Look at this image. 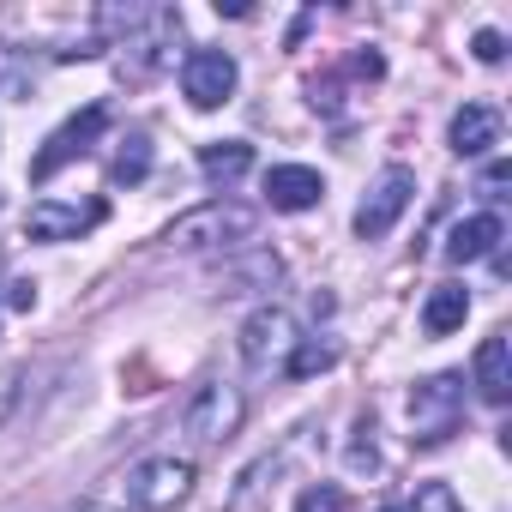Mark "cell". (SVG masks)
<instances>
[{"label":"cell","mask_w":512,"mask_h":512,"mask_svg":"<svg viewBox=\"0 0 512 512\" xmlns=\"http://www.w3.org/2000/svg\"><path fill=\"white\" fill-rule=\"evenodd\" d=\"M199 169H205L211 187H235V181L253 169V145H241V139H217V145L199 151Z\"/></svg>","instance_id":"cell-14"},{"label":"cell","mask_w":512,"mask_h":512,"mask_svg":"<svg viewBox=\"0 0 512 512\" xmlns=\"http://www.w3.org/2000/svg\"><path fill=\"white\" fill-rule=\"evenodd\" d=\"M109 175H115V187H139V181L151 175V139H145V133H127Z\"/></svg>","instance_id":"cell-16"},{"label":"cell","mask_w":512,"mask_h":512,"mask_svg":"<svg viewBox=\"0 0 512 512\" xmlns=\"http://www.w3.org/2000/svg\"><path fill=\"white\" fill-rule=\"evenodd\" d=\"M350 464H356V470H374V464H380V458H374V422H362V428H356V446H350Z\"/></svg>","instance_id":"cell-21"},{"label":"cell","mask_w":512,"mask_h":512,"mask_svg":"<svg viewBox=\"0 0 512 512\" xmlns=\"http://www.w3.org/2000/svg\"><path fill=\"white\" fill-rule=\"evenodd\" d=\"M296 344H302V338H296V320H290V308H260V314H253V320L241 326V362H247L253 374L284 368Z\"/></svg>","instance_id":"cell-5"},{"label":"cell","mask_w":512,"mask_h":512,"mask_svg":"<svg viewBox=\"0 0 512 512\" xmlns=\"http://www.w3.org/2000/svg\"><path fill=\"white\" fill-rule=\"evenodd\" d=\"M235 55H223V49H193L187 55V67H181V91H187V103L193 109H217V103H229L235 97Z\"/></svg>","instance_id":"cell-8"},{"label":"cell","mask_w":512,"mask_h":512,"mask_svg":"<svg viewBox=\"0 0 512 512\" xmlns=\"http://www.w3.org/2000/svg\"><path fill=\"white\" fill-rule=\"evenodd\" d=\"M476 392L488 404H506L512 398V344H506V332L482 338V350H476Z\"/></svg>","instance_id":"cell-12"},{"label":"cell","mask_w":512,"mask_h":512,"mask_svg":"<svg viewBox=\"0 0 512 512\" xmlns=\"http://www.w3.org/2000/svg\"><path fill=\"white\" fill-rule=\"evenodd\" d=\"M7 302H13L19 314H31V308H37V284H31V278H13V290H7Z\"/></svg>","instance_id":"cell-23"},{"label":"cell","mask_w":512,"mask_h":512,"mask_svg":"<svg viewBox=\"0 0 512 512\" xmlns=\"http://www.w3.org/2000/svg\"><path fill=\"white\" fill-rule=\"evenodd\" d=\"M253 235V211L241 205H205V211H187L169 223V247L181 253H205V247H229V241H247Z\"/></svg>","instance_id":"cell-3"},{"label":"cell","mask_w":512,"mask_h":512,"mask_svg":"<svg viewBox=\"0 0 512 512\" xmlns=\"http://www.w3.org/2000/svg\"><path fill=\"white\" fill-rule=\"evenodd\" d=\"M187 434L199 440V446H217V440H229L235 428H241V392L229 386V380H205L199 392H193V404H187Z\"/></svg>","instance_id":"cell-7"},{"label":"cell","mask_w":512,"mask_h":512,"mask_svg":"<svg viewBox=\"0 0 512 512\" xmlns=\"http://www.w3.org/2000/svg\"><path fill=\"white\" fill-rule=\"evenodd\" d=\"M97 223H103V205H55V199H37L31 217H25V235L31 241H79Z\"/></svg>","instance_id":"cell-9"},{"label":"cell","mask_w":512,"mask_h":512,"mask_svg":"<svg viewBox=\"0 0 512 512\" xmlns=\"http://www.w3.org/2000/svg\"><path fill=\"white\" fill-rule=\"evenodd\" d=\"M266 199H272V211H314L326 199V181L308 163H278L266 175Z\"/></svg>","instance_id":"cell-10"},{"label":"cell","mask_w":512,"mask_h":512,"mask_svg":"<svg viewBox=\"0 0 512 512\" xmlns=\"http://www.w3.org/2000/svg\"><path fill=\"white\" fill-rule=\"evenodd\" d=\"M494 241H506V223H500L494 211H476V217L452 223V235H446V260H452V266H470V260H482V253H494Z\"/></svg>","instance_id":"cell-11"},{"label":"cell","mask_w":512,"mask_h":512,"mask_svg":"<svg viewBox=\"0 0 512 512\" xmlns=\"http://www.w3.org/2000/svg\"><path fill=\"white\" fill-rule=\"evenodd\" d=\"M85 512H109V506H85Z\"/></svg>","instance_id":"cell-25"},{"label":"cell","mask_w":512,"mask_h":512,"mask_svg":"<svg viewBox=\"0 0 512 512\" xmlns=\"http://www.w3.org/2000/svg\"><path fill=\"white\" fill-rule=\"evenodd\" d=\"M470 55H476L482 67H500V61H506V37H500V31H476V37H470Z\"/></svg>","instance_id":"cell-20"},{"label":"cell","mask_w":512,"mask_h":512,"mask_svg":"<svg viewBox=\"0 0 512 512\" xmlns=\"http://www.w3.org/2000/svg\"><path fill=\"white\" fill-rule=\"evenodd\" d=\"M488 145H500V115L488 103H464L452 115V151L458 157H482Z\"/></svg>","instance_id":"cell-13"},{"label":"cell","mask_w":512,"mask_h":512,"mask_svg":"<svg viewBox=\"0 0 512 512\" xmlns=\"http://www.w3.org/2000/svg\"><path fill=\"white\" fill-rule=\"evenodd\" d=\"M464 314H470V290H464V284H440V290L428 296V308H422V332H428V338H446V332L464 326Z\"/></svg>","instance_id":"cell-15"},{"label":"cell","mask_w":512,"mask_h":512,"mask_svg":"<svg viewBox=\"0 0 512 512\" xmlns=\"http://www.w3.org/2000/svg\"><path fill=\"white\" fill-rule=\"evenodd\" d=\"M404 410H410V440L416 446H440L464 422V374H428V380H416Z\"/></svg>","instance_id":"cell-1"},{"label":"cell","mask_w":512,"mask_h":512,"mask_svg":"<svg viewBox=\"0 0 512 512\" xmlns=\"http://www.w3.org/2000/svg\"><path fill=\"white\" fill-rule=\"evenodd\" d=\"M404 512H464V506H458V494H452L446 482H422V488H416V500H410Z\"/></svg>","instance_id":"cell-18"},{"label":"cell","mask_w":512,"mask_h":512,"mask_svg":"<svg viewBox=\"0 0 512 512\" xmlns=\"http://www.w3.org/2000/svg\"><path fill=\"white\" fill-rule=\"evenodd\" d=\"M13 398H19V374H13V368H7V374H0V410H7V404H13Z\"/></svg>","instance_id":"cell-24"},{"label":"cell","mask_w":512,"mask_h":512,"mask_svg":"<svg viewBox=\"0 0 512 512\" xmlns=\"http://www.w3.org/2000/svg\"><path fill=\"white\" fill-rule=\"evenodd\" d=\"M332 362H338V350H332V344H296V350H290V362H284V374H290V380H308V374H326Z\"/></svg>","instance_id":"cell-17"},{"label":"cell","mask_w":512,"mask_h":512,"mask_svg":"<svg viewBox=\"0 0 512 512\" xmlns=\"http://www.w3.org/2000/svg\"><path fill=\"white\" fill-rule=\"evenodd\" d=\"M386 512H392V506H386Z\"/></svg>","instance_id":"cell-26"},{"label":"cell","mask_w":512,"mask_h":512,"mask_svg":"<svg viewBox=\"0 0 512 512\" xmlns=\"http://www.w3.org/2000/svg\"><path fill=\"white\" fill-rule=\"evenodd\" d=\"M506 181H512V169H506V163H488V175H482V193H488V199H506Z\"/></svg>","instance_id":"cell-22"},{"label":"cell","mask_w":512,"mask_h":512,"mask_svg":"<svg viewBox=\"0 0 512 512\" xmlns=\"http://www.w3.org/2000/svg\"><path fill=\"white\" fill-rule=\"evenodd\" d=\"M302 512H356V506H350V494H344V488L320 482V488H308V494H302Z\"/></svg>","instance_id":"cell-19"},{"label":"cell","mask_w":512,"mask_h":512,"mask_svg":"<svg viewBox=\"0 0 512 512\" xmlns=\"http://www.w3.org/2000/svg\"><path fill=\"white\" fill-rule=\"evenodd\" d=\"M410 193H416V175H410L404 163L380 169V181H374V187H368V199L356 205V235H362V241H380V235H392V223L404 217Z\"/></svg>","instance_id":"cell-6"},{"label":"cell","mask_w":512,"mask_h":512,"mask_svg":"<svg viewBox=\"0 0 512 512\" xmlns=\"http://www.w3.org/2000/svg\"><path fill=\"white\" fill-rule=\"evenodd\" d=\"M103 127H109V109H103V103H91V109H79L73 121H61V127L49 133V145L31 157V181H55L73 157H85V151L103 139Z\"/></svg>","instance_id":"cell-4"},{"label":"cell","mask_w":512,"mask_h":512,"mask_svg":"<svg viewBox=\"0 0 512 512\" xmlns=\"http://www.w3.org/2000/svg\"><path fill=\"white\" fill-rule=\"evenodd\" d=\"M187 494H193V464L175 458V452L139 458V464L127 470V500H133V512H175Z\"/></svg>","instance_id":"cell-2"}]
</instances>
